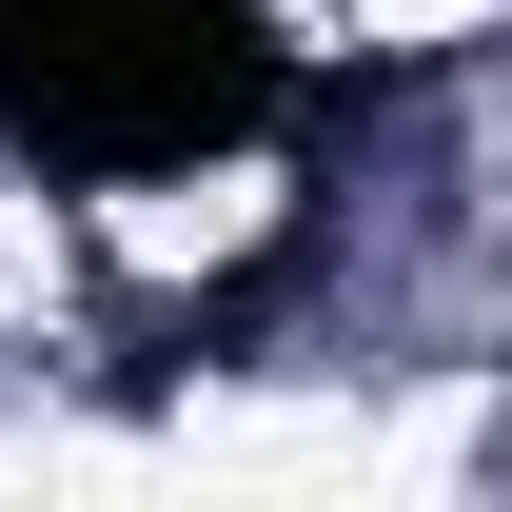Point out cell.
Masks as SVG:
<instances>
[{
	"mask_svg": "<svg viewBox=\"0 0 512 512\" xmlns=\"http://www.w3.org/2000/svg\"><path fill=\"white\" fill-rule=\"evenodd\" d=\"M296 60L256 0H0V138L60 178H197L276 138Z\"/></svg>",
	"mask_w": 512,
	"mask_h": 512,
	"instance_id": "6da1fadb",
	"label": "cell"
}]
</instances>
